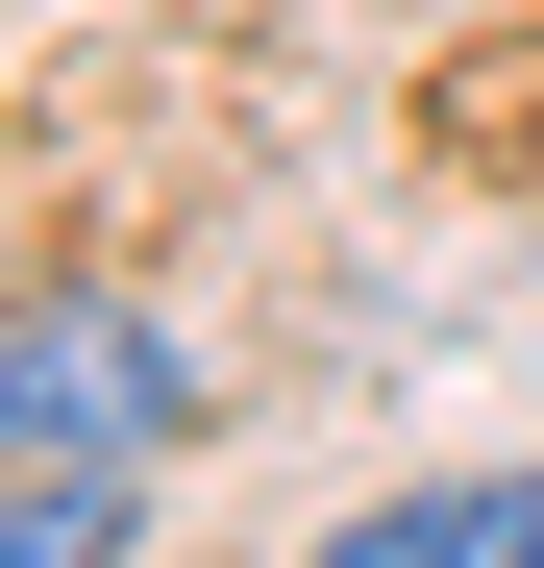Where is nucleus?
<instances>
[{
  "mask_svg": "<svg viewBox=\"0 0 544 568\" xmlns=\"http://www.w3.org/2000/svg\"><path fill=\"white\" fill-rule=\"evenodd\" d=\"M149 544V469H0V568H124Z\"/></svg>",
  "mask_w": 544,
  "mask_h": 568,
  "instance_id": "7ed1b4c3",
  "label": "nucleus"
},
{
  "mask_svg": "<svg viewBox=\"0 0 544 568\" xmlns=\"http://www.w3.org/2000/svg\"><path fill=\"white\" fill-rule=\"evenodd\" d=\"M199 445V346L100 272H50V297H0V469H173Z\"/></svg>",
  "mask_w": 544,
  "mask_h": 568,
  "instance_id": "f257e3e1",
  "label": "nucleus"
},
{
  "mask_svg": "<svg viewBox=\"0 0 544 568\" xmlns=\"http://www.w3.org/2000/svg\"><path fill=\"white\" fill-rule=\"evenodd\" d=\"M298 568H544V469H421V495H346Z\"/></svg>",
  "mask_w": 544,
  "mask_h": 568,
  "instance_id": "f03ea898",
  "label": "nucleus"
}]
</instances>
